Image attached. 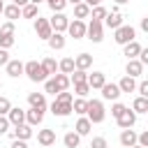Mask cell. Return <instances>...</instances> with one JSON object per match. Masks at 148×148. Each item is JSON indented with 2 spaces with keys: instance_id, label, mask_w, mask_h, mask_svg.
<instances>
[{
  "instance_id": "6da1fadb",
  "label": "cell",
  "mask_w": 148,
  "mask_h": 148,
  "mask_svg": "<svg viewBox=\"0 0 148 148\" xmlns=\"http://www.w3.org/2000/svg\"><path fill=\"white\" fill-rule=\"evenodd\" d=\"M86 118L92 123V125H97V123H102L104 118H106V111H104V104L99 102V99H88V106H86Z\"/></svg>"
},
{
  "instance_id": "7a4b0ae2",
  "label": "cell",
  "mask_w": 148,
  "mask_h": 148,
  "mask_svg": "<svg viewBox=\"0 0 148 148\" xmlns=\"http://www.w3.org/2000/svg\"><path fill=\"white\" fill-rule=\"evenodd\" d=\"M23 74H28V79L30 81H35V83H39V81H46V72L42 69V65L37 62V60H30V62H25L23 65Z\"/></svg>"
},
{
  "instance_id": "3957f363",
  "label": "cell",
  "mask_w": 148,
  "mask_h": 148,
  "mask_svg": "<svg viewBox=\"0 0 148 148\" xmlns=\"http://www.w3.org/2000/svg\"><path fill=\"white\" fill-rule=\"evenodd\" d=\"M134 35H136V30H134L132 25H120V28L113 30V39H116V44H120V46H125L127 42H134Z\"/></svg>"
},
{
  "instance_id": "277c9868",
  "label": "cell",
  "mask_w": 148,
  "mask_h": 148,
  "mask_svg": "<svg viewBox=\"0 0 148 148\" xmlns=\"http://www.w3.org/2000/svg\"><path fill=\"white\" fill-rule=\"evenodd\" d=\"M86 37H88L90 42L99 44V42L104 39V28H102V23H99V21H90V23L86 25Z\"/></svg>"
},
{
  "instance_id": "5b68a950",
  "label": "cell",
  "mask_w": 148,
  "mask_h": 148,
  "mask_svg": "<svg viewBox=\"0 0 148 148\" xmlns=\"http://www.w3.org/2000/svg\"><path fill=\"white\" fill-rule=\"evenodd\" d=\"M49 25H51L53 32H65L67 25H69V18H67L62 12H58V14H53V16L49 18Z\"/></svg>"
},
{
  "instance_id": "8992f818",
  "label": "cell",
  "mask_w": 148,
  "mask_h": 148,
  "mask_svg": "<svg viewBox=\"0 0 148 148\" xmlns=\"http://www.w3.org/2000/svg\"><path fill=\"white\" fill-rule=\"evenodd\" d=\"M35 32H37L39 39H49V37L53 35V30H51V25H49V18L37 16V18H35Z\"/></svg>"
},
{
  "instance_id": "52a82bcc",
  "label": "cell",
  "mask_w": 148,
  "mask_h": 148,
  "mask_svg": "<svg viewBox=\"0 0 148 148\" xmlns=\"http://www.w3.org/2000/svg\"><path fill=\"white\" fill-rule=\"evenodd\" d=\"M9 136H12V139H18V141H28V139L32 136V127H30L28 123L16 125L14 130H9Z\"/></svg>"
},
{
  "instance_id": "ba28073f",
  "label": "cell",
  "mask_w": 148,
  "mask_h": 148,
  "mask_svg": "<svg viewBox=\"0 0 148 148\" xmlns=\"http://www.w3.org/2000/svg\"><path fill=\"white\" fill-rule=\"evenodd\" d=\"M5 118L9 120V125H14V127H16V125H23V123H25V111H23L21 106H12V109L7 111V116H5Z\"/></svg>"
},
{
  "instance_id": "9c48e42d",
  "label": "cell",
  "mask_w": 148,
  "mask_h": 148,
  "mask_svg": "<svg viewBox=\"0 0 148 148\" xmlns=\"http://www.w3.org/2000/svg\"><path fill=\"white\" fill-rule=\"evenodd\" d=\"M116 120H118V127H123V130H132V127H134V123H136V113L127 106V109L123 111V116H120V118H116Z\"/></svg>"
},
{
  "instance_id": "30bf717a",
  "label": "cell",
  "mask_w": 148,
  "mask_h": 148,
  "mask_svg": "<svg viewBox=\"0 0 148 148\" xmlns=\"http://www.w3.org/2000/svg\"><path fill=\"white\" fill-rule=\"evenodd\" d=\"M67 32H69V37H74V39H81V37H86V23H83V21H79V18L69 21V25H67Z\"/></svg>"
},
{
  "instance_id": "8fae6325",
  "label": "cell",
  "mask_w": 148,
  "mask_h": 148,
  "mask_svg": "<svg viewBox=\"0 0 148 148\" xmlns=\"http://www.w3.org/2000/svg\"><path fill=\"white\" fill-rule=\"evenodd\" d=\"M102 23H106L111 30H116V28H120V25H123V14H120L118 9L106 12V16H104V21H102Z\"/></svg>"
},
{
  "instance_id": "7c38bea8",
  "label": "cell",
  "mask_w": 148,
  "mask_h": 148,
  "mask_svg": "<svg viewBox=\"0 0 148 148\" xmlns=\"http://www.w3.org/2000/svg\"><path fill=\"white\" fill-rule=\"evenodd\" d=\"M86 83L90 86V90H99V88L106 83V76H104V72H92V74H88Z\"/></svg>"
},
{
  "instance_id": "4fadbf2b",
  "label": "cell",
  "mask_w": 148,
  "mask_h": 148,
  "mask_svg": "<svg viewBox=\"0 0 148 148\" xmlns=\"http://www.w3.org/2000/svg\"><path fill=\"white\" fill-rule=\"evenodd\" d=\"M44 120V109H28L25 111V123L32 127V125H39Z\"/></svg>"
},
{
  "instance_id": "5bb4252c",
  "label": "cell",
  "mask_w": 148,
  "mask_h": 148,
  "mask_svg": "<svg viewBox=\"0 0 148 148\" xmlns=\"http://www.w3.org/2000/svg\"><path fill=\"white\" fill-rule=\"evenodd\" d=\"M37 141H39L44 148H49V146L56 143V132H53V130H39V132H37Z\"/></svg>"
},
{
  "instance_id": "9a60e30c",
  "label": "cell",
  "mask_w": 148,
  "mask_h": 148,
  "mask_svg": "<svg viewBox=\"0 0 148 148\" xmlns=\"http://www.w3.org/2000/svg\"><path fill=\"white\" fill-rule=\"evenodd\" d=\"M141 49H143V46H141L136 39H134V42H127V44L123 46V56H127V60H134V58L139 56Z\"/></svg>"
},
{
  "instance_id": "2e32d148",
  "label": "cell",
  "mask_w": 148,
  "mask_h": 148,
  "mask_svg": "<svg viewBox=\"0 0 148 148\" xmlns=\"http://www.w3.org/2000/svg\"><path fill=\"white\" fill-rule=\"evenodd\" d=\"M125 76H132V79H136V76H141L143 74V65L134 58V60H127V67H125Z\"/></svg>"
},
{
  "instance_id": "e0dca14e",
  "label": "cell",
  "mask_w": 148,
  "mask_h": 148,
  "mask_svg": "<svg viewBox=\"0 0 148 148\" xmlns=\"http://www.w3.org/2000/svg\"><path fill=\"white\" fill-rule=\"evenodd\" d=\"M99 90H102V97H104V99H118V97L123 95V92L118 90V86H116V83H104Z\"/></svg>"
},
{
  "instance_id": "ac0fdd59",
  "label": "cell",
  "mask_w": 148,
  "mask_h": 148,
  "mask_svg": "<svg viewBox=\"0 0 148 148\" xmlns=\"http://www.w3.org/2000/svg\"><path fill=\"white\" fill-rule=\"evenodd\" d=\"M28 104H30V109H46V97H44V92H30V95H28Z\"/></svg>"
},
{
  "instance_id": "d6986e66",
  "label": "cell",
  "mask_w": 148,
  "mask_h": 148,
  "mask_svg": "<svg viewBox=\"0 0 148 148\" xmlns=\"http://www.w3.org/2000/svg\"><path fill=\"white\" fill-rule=\"evenodd\" d=\"M51 113L65 118V116L72 113V104H65V102H56V99H53V104H51Z\"/></svg>"
},
{
  "instance_id": "ffe728a7",
  "label": "cell",
  "mask_w": 148,
  "mask_h": 148,
  "mask_svg": "<svg viewBox=\"0 0 148 148\" xmlns=\"http://www.w3.org/2000/svg\"><path fill=\"white\" fill-rule=\"evenodd\" d=\"M90 130H92V123H90L86 116H81V118L76 120V125H74V132H76L79 136H86V134H90Z\"/></svg>"
},
{
  "instance_id": "44dd1931",
  "label": "cell",
  "mask_w": 148,
  "mask_h": 148,
  "mask_svg": "<svg viewBox=\"0 0 148 148\" xmlns=\"http://www.w3.org/2000/svg\"><path fill=\"white\" fill-rule=\"evenodd\" d=\"M90 65H92V56H90V53H79V56L74 58V69H83V72H86Z\"/></svg>"
},
{
  "instance_id": "7402d4cb",
  "label": "cell",
  "mask_w": 148,
  "mask_h": 148,
  "mask_svg": "<svg viewBox=\"0 0 148 148\" xmlns=\"http://www.w3.org/2000/svg\"><path fill=\"white\" fill-rule=\"evenodd\" d=\"M5 67H7V74H9L12 79H18V76L23 74V62H21V60H9Z\"/></svg>"
},
{
  "instance_id": "603a6c76",
  "label": "cell",
  "mask_w": 148,
  "mask_h": 148,
  "mask_svg": "<svg viewBox=\"0 0 148 148\" xmlns=\"http://www.w3.org/2000/svg\"><path fill=\"white\" fill-rule=\"evenodd\" d=\"M116 86H118L120 92H134V90H136V81H134L132 76H123Z\"/></svg>"
},
{
  "instance_id": "cb8c5ba5",
  "label": "cell",
  "mask_w": 148,
  "mask_h": 148,
  "mask_svg": "<svg viewBox=\"0 0 148 148\" xmlns=\"http://www.w3.org/2000/svg\"><path fill=\"white\" fill-rule=\"evenodd\" d=\"M46 42H49V46H51L53 51H60V49H65V35H62V32H53V35H51Z\"/></svg>"
},
{
  "instance_id": "d4e9b609",
  "label": "cell",
  "mask_w": 148,
  "mask_h": 148,
  "mask_svg": "<svg viewBox=\"0 0 148 148\" xmlns=\"http://www.w3.org/2000/svg\"><path fill=\"white\" fill-rule=\"evenodd\" d=\"M120 143H123L125 148L136 146V132H134V130H123V134H120Z\"/></svg>"
},
{
  "instance_id": "484cf974",
  "label": "cell",
  "mask_w": 148,
  "mask_h": 148,
  "mask_svg": "<svg viewBox=\"0 0 148 148\" xmlns=\"http://www.w3.org/2000/svg\"><path fill=\"white\" fill-rule=\"evenodd\" d=\"M132 111L134 113H148V97H134Z\"/></svg>"
},
{
  "instance_id": "4316f807",
  "label": "cell",
  "mask_w": 148,
  "mask_h": 148,
  "mask_svg": "<svg viewBox=\"0 0 148 148\" xmlns=\"http://www.w3.org/2000/svg\"><path fill=\"white\" fill-rule=\"evenodd\" d=\"M62 143H65V148H79L81 136H79L76 132H67V134L62 136Z\"/></svg>"
},
{
  "instance_id": "83f0119b",
  "label": "cell",
  "mask_w": 148,
  "mask_h": 148,
  "mask_svg": "<svg viewBox=\"0 0 148 148\" xmlns=\"http://www.w3.org/2000/svg\"><path fill=\"white\" fill-rule=\"evenodd\" d=\"M88 16H90V7H88L86 2H79V5H74V18L83 21V18H88Z\"/></svg>"
},
{
  "instance_id": "f1b7e54d",
  "label": "cell",
  "mask_w": 148,
  "mask_h": 148,
  "mask_svg": "<svg viewBox=\"0 0 148 148\" xmlns=\"http://www.w3.org/2000/svg\"><path fill=\"white\" fill-rule=\"evenodd\" d=\"M53 83H56L58 92H62V90L69 88V76L67 74H53Z\"/></svg>"
},
{
  "instance_id": "f546056e",
  "label": "cell",
  "mask_w": 148,
  "mask_h": 148,
  "mask_svg": "<svg viewBox=\"0 0 148 148\" xmlns=\"http://www.w3.org/2000/svg\"><path fill=\"white\" fill-rule=\"evenodd\" d=\"M21 16H23V18H37V16H39V7L28 2L25 7H21Z\"/></svg>"
},
{
  "instance_id": "4dcf8cb0",
  "label": "cell",
  "mask_w": 148,
  "mask_h": 148,
  "mask_svg": "<svg viewBox=\"0 0 148 148\" xmlns=\"http://www.w3.org/2000/svg\"><path fill=\"white\" fill-rule=\"evenodd\" d=\"M58 69H60V74H72L74 72V58H62L60 62H58Z\"/></svg>"
},
{
  "instance_id": "1f68e13d",
  "label": "cell",
  "mask_w": 148,
  "mask_h": 148,
  "mask_svg": "<svg viewBox=\"0 0 148 148\" xmlns=\"http://www.w3.org/2000/svg\"><path fill=\"white\" fill-rule=\"evenodd\" d=\"M2 14H5L9 21H16V18H21V7H16V5H7V7L2 9Z\"/></svg>"
},
{
  "instance_id": "d6a6232c",
  "label": "cell",
  "mask_w": 148,
  "mask_h": 148,
  "mask_svg": "<svg viewBox=\"0 0 148 148\" xmlns=\"http://www.w3.org/2000/svg\"><path fill=\"white\" fill-rule=\"evenodd\" d=\"M86 106H88V99H86V97H79V99H72V111H74V113H79V116H83V113H86Z\"/></svg>"
},
{
  "instance_id": "836d02e7",
  "label": "cell",
  "mask_w": 148,
  "mask_h": 148,
  "mask_svg": "<svg viewBox=\"0 0 148 148\" xmlns=\"http://www.w3.org/2000/svg\"><path fill=\"white\" fill-rule=\"evenodd\" d=\"M39 65H42V69H44L46 74H56V72H58V62H56L53 58H44Z\"/></svg>"
},
{
  "instance_id": "e575fe53",
  "label": "cell",
  "mask_w": 148,
  "mask_h": 148,
  "mask_svg": "<svg viewBox=\"0 0 148 148\" xmlns=\"http://www.w3.org/2000/svg\"><path fill=\"white\" fill-rule=\"evenodd\" d=\"M86 79H88V74H86L83 69H74L72 76H69V83H74V86H76V83H86Z\"/></svg>"
},
{
  "instance_id": "d590c367",
  "label": "cell",
  "mask_w": 148,
  "mask_h": 148,
  "mask_svg": "<svg viewBox=\"0 0 148 148\" xmlns=\"http://www.w3.org/2000/svg\"><path fill=\"white\" fill-rule=\"evenodd\" d=\"M90 16H92V21H99V23H102V21H104V16H106V9H104L102 5H97V7H92V9H90Z\"/></svg>"
},
{
  "instance_id": "8d00e7d4",
  "label": "cell",
  "mask_w": 148,
  "mask_h": 148,
  "mask_svg": "<svg viewBox=\"0 0 148 148\" xmlns=\"http://www.w3.org/2000/svg\"><path fill=\"white\" fill-rule=\"evenodd\" d=\"M46 5L53 9V14H58V12H62V9H65L67 0H46Z\"/></svg>"
},
{
  "instance_id": "74e56055",
  "label": "cell",
  "mask_w": 148,
  "mask_h": 148,
  "mask_svg": "<svg viewBox=\"0 0 148 148\" xmlns=\"http://www.w3.org/2000/svg\"><path fill=\"white\" fill-rule=\"evenodd\" d=\"M9 46H14V35H0V49H9Z\"/></svg>"
},
{
  "instance_id": "f35d334b",
  "label": "cell",
  "mask_w": 148,
  "mask_h": 148,
  "mask_svg": "<svg viewBox=\"0 0 148 148\" xmlns=\"http://www.w3.org/2000/svg\"><path fill=\"white\" fill-rule=\"evenodd\" d=\"M74 92H76L79 97H86V95L90 92V86H88V83H76V86H74Z\"/></svg>"
},
{
  "instance_id": "ab89813d",
  "label": "cell",
  "mask_w": 148,
  "mask_h": 148,
  "mask_svg": "<svg viewBox=\"0 0 148 148\" xmlns=\"http://www.w3.org/2000/svg\"><path fill=\"white\" fill-rule=\"evenodd\" d=\"M125 109H127V106H125V104H120V102H116V104H113V106H111V116H113V118H120V116H123V111H125Z\"/></svg>"
},
{
  "instance_id": "60d3db41",
  "label": "cell",
  "mask_w": 148,
  "mask_h": 148,
  "mask_svg": "<svg viewBox=\"0 0 148 148\" xmlns=\"http://www.w3.org/2000/svg\"><path fill=\"white\" fill-rule=\"evenodd\" d=\"M0 35H14V21H5L0 25Z\"/></svg>"
},
{
  "instance_id": "b9f144b4",
  "label": "cell",
  "mask_w": 148,
  "mask_h": 148,
  "mask_svg": "<svg viewBox=\"0 0 148 148\" xmlns=\"http://www.w3.org/2000/svg\"><path fill=\"white\" fill-rule=\"evenodd\" d=\"M12 109V102L7 99V97H2L0 95V116H7V111Z\"/></svg>"
},
{
  "instance_id": "7bdbcfd3",
  "label": "cell",
  "mask_w": 148,
  "mask_h": 148,
  "mask_svg": "<svg viewBox=\"0 0 148 148\" xmlns=\"http://www.w3.org/2000/svg\"><path fill=\"white\" fill-rule=\"evenodd\" d=\"M44 92H51V95H58V88L53 83V79H46L44 81Z\"/></svg>"
},
{
  "instance_id": "ee69618b",
  "label": "cell",
  "mask_w": 148,
  "mask_h": 148,
  "mask_svg": "<svg viewBox=\"0 0 148 148\" xmlns=\"http://www.w3.org/2000/svg\"><path fill=\"white\" fill-rule=\"evenodd\" d=\"M56 102H65V104H72V92H67V90L58 92V95H56Z\"/></svg>"
},
{
  "instance_id": "f6af8a7d",
  "label": "cell",
  "mask_w": 148,
  "mask_h": 148,
  "mask_svg": "<svg viewBox=\"0 0 148 148\" xmlns=\"http://www.w3.org/2000/svg\"><path fill=\"white\" fill-rule=\"evenodd\" d=\"M90 148H106V139L104 136H95L90 141Z\"/></svg>"
},
{
  "instance_id": "bcb514c9",
  "label": "cell",
  "mask_w": 148,
  "mask_h": 148,
  "mask_svg": "<svg viewBox=\"0 0 148 148\" xmlns=\"http://www.w3.org/2000/svg\"><path fill=\"white\" fill-rule=\"evenodd\" d=\"M136 90H139V97H148V81H141L136 86Z\"/></svg>"
},
{
  "instance_id": "7dc6e473",
  "label": "cell",
  "mask_w": 148,
  "mask_h": 148,
  "mask_svg": "<svg viewBox=\"0 0 148 148\" xmlns=\"http://www.w3.org/2000/svg\"><path fill=\"white\" fill-rule=\"evenodd\" d=\"M5 132H9V120L5 116H0V134H5Z\"/></svg>"
},
{
  "instance_id": "c3c4849f",
  "label": "cell",
  "mask_w": 148,
  "mask_h": 148,
  "mask_svg": "<svg viewBox=\"0 0 148 148\" xmlns=\"http://www.w3.org/2000/svg\"><path fill=\"white\" fill-rule=\"evenodd\" d=\"M7 62H9V53L5 49H0V65H7Z\"/></svg>"
},
{
  "instance_id": "681fc988",
  "label": "cell",
  "mask_w": 148,
  "mask_h": 148,
  "mask_svg": "<svg viewBox=\"0 0 148 148\" xmlns=\"http://www.w3.org/2000/svg\"><path fill=\"white\" fill-rule=\"evenodd\" d=\"M9 148H28V146H25V141H18V139H14Z\"/></svg>"
},
{
  "instance_id": "f907efd6",
  "label": "cell",
  "mask_w": 148,
  "mask_h": 148,
  "mask_svg": "<svg viewBox=\"0 0 148 148\" xmlns=\"http://www.w3.org/2000/svg\"><path fill=\"white\" fill-rule=\"evenodd\" d=\"M83 2H86L90 9H92V7H97V5H102V0H83Z\"/></svg>"
},
{
  "instance_id": "816d5d0a",
  "label": "cell",
  "mask_w": 148,
  "mask_h": 148,
  "mask_svg": "<svg viewBox=\"0 0 148 148\" xmlns=\"http://www.w3.org/2000/svg\"><path fill=\"white\" fill-rule=\"evenodd\" d=\"M12 5H16V7H25L28 0H12Z\"/></svg>"
},
{
  "instance_id": "f5cc1de1",
  "label": "cell",
  "mask_w": 148,
  "mask_h": 148,
  "mask_svg": "<svg viewBox=\"0 0 148 148\" xmlns=\"http://www.w3.org/2000/svg\"><path fill=\"white\" fill-rule=\"evenodd\" d=\"M141 30H146V32H148V16H146V18H141Z\"/></svg>"
},
{
  "instance_id": "db71d44e",
  "label": "cell",
  "mask_w": 148,
  "mask_h": 148,
  "mask_svg": "<svg viewBox=\"0 0 148 148\" xmlns=\"http://www.w3.org/2000/svg\"><path fill=\"white\" fill-rule=\"evenodd\" d=\"M28 2H30V5H37V7H39V2H42V0H28Z\"/></svg>"
},
{
  "instance_id": "11a10c76",
  "label": "cell",
  "mask_w": 148,
  "mask_h": 148,
  "mask_svg": "<svg viewBox=\"0 0 148 148\" xmlns=\"http://www.w3.org/2000/svg\"><path fill=\"white\" fill-rule=\"evenodd\" d=\"M116 5H125V2H130V0H113Z\"/></svg>"
},
{
  "instance_id": "9f6ffc18",
  "label": "cell",
  "mask_w": 148,
  "mask_h": 148,
  "mask_svg": "<svg viewBox=\"0 0 148 148\" xmlns=\"http://www.w3.org/2000/svg\"><path fill=\"white\" fill-rule=\"evenodd\" d=\"M67 2H72V5H79V2H83V0H67Z\"/></svg>"
},
{
  "instance_id": "6f0895ef",
  "label": "cell",
  "mask_w": 148,
  "mask_h": 148,
  "mask_svg": "<svg viewBox=\"0 0 148 148\" xmlns=\"http://www.w3.org/2000/svg\"><path fill=\"white\" fill-rule=\"evenodd\" d=\"M2 9H5V5H2V0H0V14H2Z\"/></svg>"
},
{
  "instance_id": "680465c9",
  "label": "cell",
  "mask_w": 148,
  "mask_h": 148,
  "mask_svg": "<svg viewBox=\"0 0 148 148\" xmlns=\"http://www.w3.org/2000/svg\"><path fill=\"white\" fill-rule=\"evenodd\" d=\"M132 148H141V146H132Z\"/></svg>"
},
{
  "instance_id": "91938a15",
  "label": "cell",
  "mask_w": 148,
  "mask_h": 148,
  "mask_svg": "<svg viewBox=\"0 0 148 148\" xmlns=\"http://www.w3.org/2000/svg\"><path fill=\"white\" fill-rule=\"evenodd\" d=\"M0 88H2V81H0Z\"/></svg>"
}]
</instances>
